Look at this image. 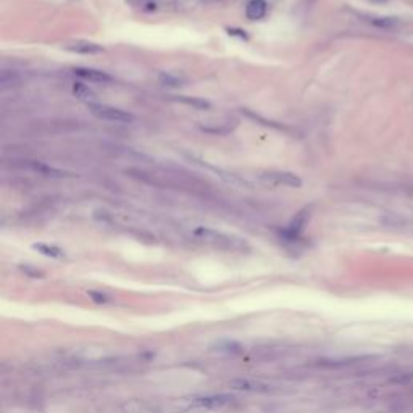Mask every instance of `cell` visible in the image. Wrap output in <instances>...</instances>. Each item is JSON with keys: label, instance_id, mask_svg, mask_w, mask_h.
I'll return each mask as SVG.
<instances>
[{"label": "cell", "instance_id": "obj_1", "mask_svg": "<svg viewBox=\"0 0 413 413\" xmlns=\"http://www.w3.org/2000/svg\"><path fill=\"white\" fill-rule=\"evenodd\" d=\"M194 236L197 241L204 242L213 249L229 250V252H242L249 249V244L244 239L231 234H224L221 231H216L212 228H197L194 231Z\"/></svg>", "mask_w": 413, "mask_h": 413}, {"label": "cell", "instance_id": "obj_6", "mask_svg": "<svg viewBox=\"0 0 413 413\" xmlns=\"http://www.w3.org/2000/svg\"><path fill=\"white\" fill-rule=\"evenodd\" d=\"M310 216H311V207L302 208L300 212L292 218V221L289 223V226L282 231L284 239H287V241H297V239L300 237V234L305 231L307 224L310 221Z\"/></svg>", "mask_w": 413, "mask_h": 413}, {"label": "cell", "instance_id": "obj_13", "mask_svg": "<svg viewBox=\"0 0 413 413\" xmlns=\"http://www.w3.org/2000/svg\"><path fill=\"white\" fill-rule=\"evenodd\" d=\"M33 168L34 170H38L41 171L42 175H46V176H55V178H63V176H67V173L62 171V170H57V168H52V166H47L44 163H33Z\"/></svg>", "mask_w": 413, "mask_h": 413}, {"label": "cell", "instance_id": "obj_18", "mask_svg": "<svg viewBox=\"0 0 413 413\" xmlns=\"http://www.w3.org/2000/svg\"><path fill=\"white\" fill-rule=\"evenodd\" d=\"M12 369V366L7 363V361H2L0 360V374H5V373H9Z\"/></svg>", "mask_w": 413, "mask_h": 413}, {"label": "cell", "instance_id": "obj_12", "mask_svg": "<svg viewBox=\"0 0 413 413\" xmlns=\"http://www.w3.org/2000/svg\"><path fill=\"white\" fill-rule=\"evenodd\" d=\"M368 21L376 28H382V30H392L400 25V20L394 17H369Z\"/></svg>", "mask_w": 413, "mask_h": 413}, {"label": "cell", "instance_id": "obj_4", "mask_svg": "<svg viewBox=\"0 0 413 413\" xmlns=\"http://www.w3.org/2000/svg\"><path fill=\"white\" fill-rule=\"evenodd\" d=\"M89 112L92 115H96L97 118L105 120V121H113V123H131L134 120V117L131 113H128L125 110L112 105H105V104H89Z\"/></svg>", "mask_w": 413, "mask_h": 413}, {"label": "cell", "instance_id": "obj_3", "mask_svg": "<svg viewBox=\"0 0 413 413\" xmlns=\"http://www.w3.org/2000/svg\"><path fill=\"white\" fill-rule=\"evenodd\" d=\"M239 398L231 394H210L202 395L194 400V407L204 408L208 411H221V410H233L239 407Z\"/></svg>", "mask_w": 413, "mask_h": 413}, {"label": "cell", "instance_id": "obj_17", "mask_svg": "<svg viewBox=\"0 0 413 413\" xmlns=\"http://www.w3.org/2000/svg\"><path fill=\"white\" fill-rule=\"evenodd\" d=\"M89 297H91L94 302H97V303L110 302V297H108L107 294H104V292H99V291H89Z\"/></svg>", "mask_w": 413, "mask_h": 413}, {"label": "cell", "instance_id": "obj_14", "mask_svg": "<svg viewBox=\"0 0 413 413\" xmlns=\"http://www.w3.org/2000/svg\"><path fill=\"white\" fill-rule=\"evenodd\" d=\"M216 350H221L223 353H241V349H242V345L241 344H237V342H233V340H223L221 344H218L215 347Z\"/></svg>", "mask_w": 413, "mask_h": 413}, {"label": "cell", "instance_id": "obj_16", "mask_svg": "<svg viewBox=\"0 0 413 413\" xmlns=\"http://www.w3.org/2000/svg\"><path fill=\"white\" fill-rule=\"evenodd\" d=\"M20 270L30 278H42L44 276V273H42L39 268H34L31 265H20Z\"/></svg>", "mask_w": 413, "mask_h": 413}, {"label": "cell", "instance_id": "obj_2", "mask_svg": "<svg viewBox=\"0 0 413 413\" xmlns=\"http://www.w3.org/2000/svg\"><path fill=\"white\" fill-rule=\"evenodd\" d=\"M257 181L265 187H292V189H299L302 186V179L289 171H279V170H270L263 171L257 175Z\"/></svg>", "mask_w": 413, "mask_h": 413}, {"label": "cell", "instance_id": "obj_5", "mask_svg": "<svg viewBox=\"0 0 413 413\" xmlns=\"http://www.w3.org/2000/svg\"><path fill=\"white\" fill-rule=\"evenodd\" d=\"M229 386L234 390L252 392V394H268L273 390V386L270 382L257 379V378H234L229 381Z\"/></svg>", "mask_w": 413, "mask_h": 413}, {"label": "cell", "instance_id": "obj_11", "mask_svg": "<svg viewBox=\"0 0 413 413\" xmlns=\"http://www.w3.org/2000/svg\"><path fill=\"white\" fill-rule=\"evenodd\" d=\"M33 247H34V250H38L39 253H42V255L50 257V258H63L65 257V252L60 247H57V245L39 242V244H34Z\"/></svg>", "mask_w": 413, "mask_h": 413}, {"label": "cell", "instance_id": "obj_9", "mask_svg": "<svg viewBox=\"0 0 413 413\" xmlns=\"http://www.w3.org/2000/svg\"><path fill=\"white\" fill-rule=\"evenodd\" d=\"M245 15L249 20L258 21L266 15V4L265 0H250L245 7Z\"/></svg>", "mask_w": 413, "mask_h": 413}, {"label": "cell", "instance_id": "obj_8", "mask_svg": "<svg viewBox=\"0 0 413 413\" xmlns=\"http://www.w3.org/2000/svg\"><path fill=\"white\" fill-rule=\"evenodd\" d=\"M75 73H76V76L84 79V81H91V83L107 84V83L113 81V78L108 73H105V71H100V70H94V68H76Z\"/></svg>", "mask_w": 413, "mask_h": 413}, {"label": "cell", "instance_id": "obj_15", "mask_svg": "<svg viewBox=\"0 0 413 413\" xmlns=\"http://www.w3.org/2000/svg\"><path fill=\"white\" fill-rule=\"evenodd\" d=\"M394 384H397V386H402V387H411L413 389V371H407V373H400V374H397L394 376L392 379Z\"/></svg>", "mask_w": 413, "mask_h": 413}, {"label": "cell", "instance_id": "obj_10", "mask_svg": "<svg viewBox=\"0 0 413 413\" xmlns=\"http://www.w3.org/2000/svg\"><path fill=\"white\" fill-rule=\"evenodd\" d=\"M73 96L79 100H83V102H86L88 105L97 102V94L83 83H75L73 84Z\"/></svg>", "mask_w": 413, "mask_h": 413}, {"label": "cell", "instance_id": "obj_7", "mask_svg": "<svg viewBox=\"0 0 413 413\" xmlns=\"http://www.w3.org/2000/svg\"><path fill=\"white\" fill-rule=\"evenodd\" d=\"M65 50H68V52H73V54H78V55H96V54H102L104 52V47L96 44V42H91V41H71V42H65L63 44Z\"/></svg>", "mask_w": 413, "mask_h": 413}]
</instances>
